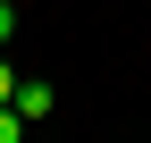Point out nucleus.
Instances as JSON below:
<instances>
[{
  "label": "nucleus",
  "instance_id": "7ed1b4c3",
  "mask_svg": "<svg viewBox=\"0 0 151 143\" xmlns=\"http://www.w3.org/2000/svg\"><path fill=\"white\" fill-rule=\"evenodd\" d=\"M0 101H17V76H9V59H0Z\"/></svg>",
  "mask_w": 151,
  "mask_h": 143
},
{
  "label": "nucleus",
  "instance_id": "f257e3e1",
  "mask_svg": "<svg viewBox=\"0 0 151 143\" xmlns=\"http://www.w3.org/2000/svg\"><path fill=\"white\" fill-rule=\"evenodd\" d=\"M17 110L25 118H50V84H17Z\"/></svg>",
  "mask_w": 151,
  "mask_h": 143
},
{
  "label": "nucleus",
  "instance_id": "f03ea898",
  "mask_svg": "<svg viewBox=\"0 0 151 143\" xmlns=\"http://www.w3.org/2000/svg\"><path fill=\"white\" fill-rule=\"evenodd\" d=\"M9 34H17V0H0V51H9Z\"/></svg>",
  "mask_w": 151,
  "mask_h": 143
}]
</instances>
